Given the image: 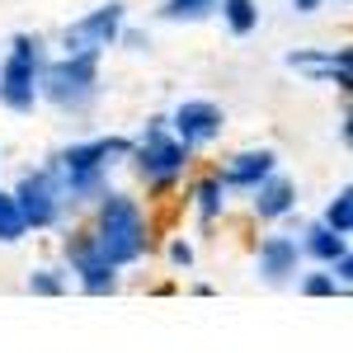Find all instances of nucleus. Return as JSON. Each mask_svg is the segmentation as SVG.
Returning a JSON list of instances; mask_svg holds the SVG:
<instances>
[{
  "label": "nucleus",
  "instance_id": "obj_19",
  "mask_svg": "<svg viewBox=\"0 0 353 353\" xmlns=\"http://www.w3.org/2000/svg\"><path fill=\"white\" fill-rule=\"evenodd\" d=\"M24 236H28V226H24V212H19L14 193L0 189V245H19Z\"/></svg>",
  "mask_w": 353,
  "mask_h": 353
},
{
  "label": "nucleus",
  "instance_id": "obj_21",
  "mask_svg": "<svg viewBox=\"0 0 353 353\" xmlns=\"http://www.w3.org/2000/svg\"><path fill=\"white\" fill-rule=\"evenodd\" d=\"M297 292L301 297H349V283L334 278L330 269H321V273H306V278L297 283Z\"/></svg>",
  "mask_w": 353,
  "mask_h": 353
},
{
  "label": "nucleus",
  "instance_id": "obj_23",
  "mask_svg": "<svg viewBox=\"0 0 353 353\" xmlns=\"http://www.w3.org/2000/svg\"><path fill=\"white\" fill-rule=\"evenodd\" d=\"M118 43H123L128 52H146V48H151V38H146L141 28H128V24H123V33H118Z\"/></svg>",
  "mask_w": 353,
  "mask_h": 353
},
{
  "label": "nucleus",
  "instance_id": "obj_5",
  "mask_svg": "<svg viewBox=\"0 0 353 353\" xmlns=\"http://www.w3.org/2000/svg\"><path fill=\"white\" fill-rule=\"evenodd\" d=\"M48 66V43L38 33H14L10 38V52L0 61V104L10 113H33L43 99H38V76Z\"/></svg>",
  "mask_w": 353,
  "mask_h": 353
},
{
  "label": "nucleus",
  "instance_id": "obj_15",
  "mask_svg": "<svg viewBox=\"0 0 353 353\" xmlns=\"http://www.w3.org/2000/svg\"><path fill=\"white\" fill-rule=\"evenodd\" d=\"M189 208H193V217L203 221V226H217V221L226 217V189H221L217 174H203V179L193 184Z\"/></svg>",
  "mask_w": 353,
  "mask_h": 353
},
{
  "label": "nucleus",
  "instance_id": "obj_2",
  "mask_svg": "<svg viewBox=\"0 0 353 353\" xmlns=\"http://www.w3.org/2000/svg\"><path fill=\"white\" fill-rule=\"evenodd\" d=\"M90 236L99 245V254L109 259L113 269H132L151 254V226H146V212L132 193L109 189L99 203H94V226Z\"/></svg>",
  "mask_w": 353,
  "mask_h": 353
},
{
  "label": "nucleus",
  "instance_id": "obj_20",
  "mask_svg": "<svg viewBox=\"0 0 353 353\" xmlns=\"http://www.w3.org/2000/svg\"><path fill=\"white\" fill-rule=\"evenodd\" d=\"M321 221H325L330 231H339V236H349V231H353V189H349V184L325 203V217H321Z\"/></svg>",
  "mask_w": 353,
  "mask_h": 353
},
{
  "label": "nucleus",
  "instance_id": "obj_16",
  "mask_svg": "<svg viewBox=\"0 0 353 353\" xmlns=\"http://www.w3.org/2000/svg\"><path fill=\"white\" fill-rule=\"evenodd\" d=\"M217 14H221V24L231 28L236 38H250V33H259V0H221Z\"/></svg>",
  "mask_w": 353,
  "mask_h": 353
},
{
  "label": "nucleus",
  "instance_id": "obj_9",
  "mask_svg": "<svg viewBox=\"0 0 353 353\" xmlns=\"http://www.w3.org/2000/svg\"><path fill=\"white\" fill-rule=\"evenodd\" d=\"M165 123H170V132L179 137L189 151H203V146L221 141V132H226V109H221L217 99H184Z\"/></svg>",
  "mask_w": 353,
  "mask_h": 353
},
{
  "label": "nucleus",
  "instance_id": "obj_1",
  "mask_svg": "<svg viewBox=\"0 0 353 353\" xmlns=\"http://www.w3.org/2000/svg\"><path fill=\"white\" fill-rule=\"evenodd\" d=\"M128 151H132V137H90V141L61 146L48 161V170L61 184L66 208H94L109 193V170L128 161Z\"/></svg>",
  "mask_w": 353,
  "mask_h": 353
},
{
  "label": "nucleus",
  "instance_id": "obj_3",
  "mask_svg": "<svg viewBox=\"0 0 353 353\" xmlns=\"http://www.w3.org/2000/svg\"><path fill=\"white\" fill-rule=\"evenodd\" d=\"M128 165L137 170V179H141L151 193H170L184 174H189L193 151L170 132V123H165V118H151V123H146V132L132 141Z\"/></svg>",
  "mask_w": 353,
  "mask_h": 353
},
{
  "label": "nucleus",
  "instance_id": "obj_11",
  "mask_svg": "<svg viewBox=\"0 0 353 353\" xmlns=\"http://www.w3.org/2000/svg\"><path fill=\"white\" fill-rule=\"evenodd\" d=\"M254 273H259L269 288H288V283L301 273V245H297V236H283V231L264 236L259 250H254Z\"/></svg>",
  "mask_w": 353,
  "mask_h": 353
},
{
  "label": "nucleus",
  "instance_id": "obj_24",
  "mask_svg": "<svg viewBox=\"0 0 353 353\" xmlns=\"http://www.w3.org/2000/svg\"><path fill=\"white\" fill-rule=\"evenodd\" d=\"M321 5H325V0H292V10H297V14H316Z\"/></svg>",
  "mask_w": 353,
  "mask_h": 353
},
{
  "label": "nucleus",
  "instance_id": "obj_13",
  "mask_svg": "<svg viewBox=\"0 0 353 353\" xmlns=\"http://www.w3.org/2000/svg\"><path fill=\"white\" fill-rule=\"evenodd\" d=\"M250 208H254V217H259V221L292 217V212H297V184H292L288 174H278V170H273L269 179L250 193Z\"/></svg>",
  "mask_w": 353,
  "mask_h": 353
},
{
  "label": "nucleus",
  "instance_id": "obj_7",
  "mask_svg": "<svg viewBox=\"0 0 353 353\" xmlns=\"http://www.w3.org/2000/svg\"><path fill=\"white\" fill-rule=\"evenodd\" d=\"M123 24H128V5H123V0H104V5L85 10L81 19L66 24L61 48H66V52H109V48H118Z\"/></svg>",
  "mask_w": 353,
  "mask_h": 353
},
{
  "label": "nucleus",
  "instance_id": "obj_22",
  "mask_svg": "<svg viewBox=\"0 0 353 353\" xmlns=\"http://www.w3.org/2000/svg\"><path fill=\"white\" fill-rule=\"evenodd\" d=\"M170 264H174V269H193V245L184 241V236L170 241Z\"/></svg>",
  "mask_w": 353,
  "mask_h": 353
},
{
  "label": "nucleus",
  "instance_id": "obj_18",
  "mask_svg": "<svg viewBox=\"0 0 353 353\" xmlns=\"http://www.w3.org/2000/svg\"><path fill=\"white\" fill-rule=\"evenodd\" d=\"M28 292H33V297H66V292H71V273L43 264V269L28 273Z\"/></svg>",
  "mask_w": 353,
  "mask_h": 353
},
{
  "label": "nucleus",
  "instance_id": "obj_10",
  "mask_svg": "<svg viewBox=\"0 0 353 353\" xmlns=\"http://www.w3.org/2000/svg\"><path fill=\"white\" fill-rule=\"evenodd\" d=\"M288 61V71H297V76H306L311 85H334V90H349L353 76V52L349 48H297V52L283 57Z\"/></svg>",
  "mask_w": 353,
  "mask_h": 353
},
{
  "label": "nucleus",
  "instance_id": "obj_12",
  "mask_svg": "<svg viewBox=\"0 0 353 353\" xmlns=\"http://www.w3.org/2000/svg\"><path fill=\"white\" fill-rule=\"evenodd\" d=\"M273 170H278V151L254 146V151H236V156L217 170V179H221V189H226V193H254Z\"/></svg>",
  "mask_w": 353,
  "mask_h": 353
},
{
  "label": "nucleus",
  "instance_id": "obj_6",
  "mask_svg": "<svg viewBox=\"0 0 353 353\" xmlns=\"http://www.w3.org/2000/svg\"><path fill=\"white\" fill-rule=\"evenodd\" d=\"M61 259H66V273H76V288L85 297H113L118 292V273L109 259L99 254V245L90 231H66L61 241Z\"/></svg>",
  "mask_w": 353,
  "mask_h": 353
},
{
  "label": "nucleus",
  "instance_id": "obj_17",
  "mask_svg": "<svg viewBox=\"0 0 353 353\" xmlns=\"http://www.w3.org/2000/svg\"><path fill=\"white\" fill-rule=\"evenodd\" d=\"M221 0H165L161 5V19L165 24H203L217 14Z\"/></svg>",
  "mask_w": 353,
  "mask_h": 353
},
{
  "label": "nucleus",
  "instance_id": "obj_14",
  "mask_svg": "<svg viewBox=\"0 0 353 353\" xmlns=\"http://www.w3.org/2000/svg\"><path fill=\"white\" fill-rule=\"evenodd\" d=\"M301 245V259H316L321 269H330L339 254H349V236H339V231H330L325 221H316V226H306L297 236Z\"/></svg>",
  "mask_w": 353,
  "mask_h": 353
},
{
  "label": "nucleus",
  "instance_id": "obj_8",
  "mask_svg": "<svg viewBox=\"0 0 353 353\" xmlns=\"http://www.w3.org/2000/svg\"><path fill=\"white\" fill-rule=\"evenodd\" d=\"M10 193H14V203H19V212H24L28 231H52V226H61L66 198H61V184H57V174L48 165H43V170H28Z\"/></svg>",
  "mask_w": 353,
  "mask_h": 353
},
{
  "label": "nucleus",
  "instance_id": "obj_4",
  "mask_svg": "<svg viewBox=\"0 0 353 353\" xmlns=\"http://www.w3.org/2000/svg\"><path fill=\"white\" fill-rule=\"evenodd\" d=\"M99 61L104 52H61L38 76V99H48L61 113H85L99 99Z\"/></svg>",
  "mask_w": 353,
  "mask_h": 353
}]
</instances>
